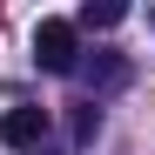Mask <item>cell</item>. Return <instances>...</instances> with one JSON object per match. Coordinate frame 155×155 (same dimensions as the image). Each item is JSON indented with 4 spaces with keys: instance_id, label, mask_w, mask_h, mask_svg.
<instances>
[{
    "instance_id": "cell-1",
    "label": "cell",
    "mask_w": 155,
    "mask_h": 155,
    "mask_svg": "<svg viewBox=\"0 0 155 155\" xmlns=\"http://www.w3.org/2000/svg\"><path fill=\"white\" fill-rule=\"evenodd\" d=\"M74 54H81V34H74V20L47 14L41 27H34V61H41L47 74H74Z\"/></svg>"
},
{
    "instance_id": "cell-2",
    "label": "cell",
    "mask_w": 155,
    "mask_h": 155,
    "mask_svg": "<svg viewBox=\"0 0 155 155\" xmlns=\"http://www.w3.org/2000/svg\"><path fill=\"white\" fill-rule=\"evenodd\" d=\"M0 142L41 155V142H47V108H7V115H0Z\"/></svg>"
},
{
    "instance_id": "cell-3",
    "label": "cell",
    "mask_w": 155,
    "mask_h": 155,
    "mask_svg": "<svg viewBox=\"0 0 155 155\" xmlns=\"http://www.w3.org/2000/svg\"><path fill=\"white\" fill-rule=\"evenodd\" d=\"M121 14H128L121 0H88V7L74 14V34H81V27H121Z\"/></svg>"
},
{
    "instance_id": "cell-4",
    "label": "cell",
    "mask_w": 155,
    "mask_h": 155,
    "mask_svg": "<svg viewBox=\"0 0 155 155\" xmlns=\"http://www.w3.org/2000/svg\"><path fill=\"white\" fill-rule=\"evenodd\" d=\"M94 135H101V108L81 101V108H74V142H94Z\"/></svg>"
}]
</instances>
